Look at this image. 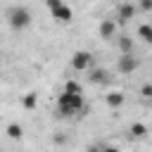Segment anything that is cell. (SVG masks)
Masks as SVG:
<instances>
[{"mask_svg":"<svg viewBox=\"0 0 152 152\" xmlns=\"http://www.w3.org/2000/svg\"><path fill=\"white\" fill-rule=\"evenodd\" d=\"M57 112H59V116H74V114L86 112L83 95H71V93L62 90L59 97H57Z\"/></svg>","mask_w":152,"mask_h":152,"instance_id":"cell-1","label":"cell"},{"mask_svg":"<svg viewBox=\"0 0 152 152\" xmlns=\"http://www.w3.org/2000/svg\"><path fill=\"white\" fill-rule=\"evenodd\" d=\"M7 24L14 31H24V28L31 26V12L26 7H21V5H14V7L7 10Z\"/></svg>","mask_w":152,"mask_h":152,"instance_id":"cell-2","label":"cell"},{"mask_svg":"<svg viewBox=\"0 0 152 152\" xmlns=\"http://www.w3.org/2000/svg\"><path fill=\"white\" fill-rule=\"evenodd\" d=\"M140 66V59L133 57V52H121V57L116 59V71L119 74H133Z\"/></svg>","mask_w":152,"mask_h":152,"instance_id":"cell-3","label":"cell"},{"mask_svg":"<svg viewBox=\"0 0 152 152\" xmlns=\"http://www.w3.org/2000/svg\"><path fill=\"white\" fill-rule=\"evenodd\" d=\"M71 66H74L76 71L90 69V66H93V55H90L88 50H76V52L71 55Z\"/></svg>","mask_w":152,"mask_h":152,"instance_id":"cell-4","label":"cell"},{"mask_svg":"<svg viewBox=\"0 0 152 152\" xmlns=\"http://www.w3.org/2000/svg\"><path fill=\"white\" fill-rule=\"evenodd\" d=\"M50 14H52V19L55 21H59V24H69L71 19H74V12H71V7L69 5H57V7H52L50 10Z\"/></svg>","mask_w":152,"mask_h":152,"instance_id":"cell-5","label":"cell"},{"mask_svg":"<svg viewBox=\"0 0 152 152\" xmlns=\"http://www.w3.org/2000/svg\"><path fill=\"white\" fill-rule=\"evenodd\" d=\"M133 17H135V5H133V2H121L119 10H116V19H119L121 24H126V21H131Z\"/></svg>","mask_w":152,"mask_h":152,"instance_id":"cell-6","label":"cell"},{"mask_svg":"<svg viewBox=\"0 0 152 152\" xmlns=\"http://www.w3.org/2000/svg\"><path fill=\"white\" fill-rule=\"evenodd\" d=\"M114 36H116V21L114 19H102V24H100V38L112 40Z\"/></svg>","mask_w":152,"mask_h":152,"instance_id":"cell-7","label":"cell"},{"mask_svg":"<svg viewBox=\"0 0 152 152\" xmlns=\"http://www.w3.org/2000/svg\"><path fill=\"white\" fill-rule=\"evenodd\" d=\"M124 93L121 90H112V93H107V97H104V102H107V107H112V109H119L121 104H124Z\"/></svg>","mask_w":152,"mask_h":152,"instance_id":"cell-8","label":"cell"},{"mask_svg":"<svg viewBox=\"0 0 152 152\" xmlns=\"http://www.w3.org/2000/svg\"><path fill=\"white\" fill-rule=\"evenodd\" d=\"M109 74L104 69H90V83H107Z\"/></svg>","mask_w":152,"mask_h":152,"instance_id":"cell-9","label":"cell"},{"mask_svg":"<svg viewBox=\"0 0 152 152\" xmlns=\"http://www.w3.org/2000/svg\"><path fill=\"white\" fill-rule=\"evenodd\" d=\"M138 36L142 43H152V26L150 24H140L138 26Z\"/></svg>","mask_w":152,"mask_h":152,"instance_id":"cell-10","label":"cell"},{"mask_svg":"<svg viewBox=\"0 0 152 152\" xmlns=\"http://www.w3.org/2000/svg\"><path fill=\"white\" fill-rule=\"evenodd\" d=\"M64 93H71V95H83V88H81V83H78V81L69 78V81L64 83Z\"/></svg>","mask_w":152,"mask_h":152,"instance_id":"cell-11","label":"cell"},{"mask_svg":"<svg viewBox=\"0 0 152 152\" xmlns=\"http://www.w3.org/2000/svg\"><path fill=\"white\" fill-rule=\"evenodd\" d=\"M145 135H147V126L145 124H140V121L131 124V138H145Z\"/></svg>","mask_w":152,"mask_h":152,"instance_id":"cell-12","label":"cell"},{"mask_svg":"<svg viewBox=\"0 0 152 152\" xmlns=\"http://www.w3.org/2000/svg\"><path fill=\"white\" fill-rule=\"evenodd\" d=\"M119 50L121 52H133V38L131 36H119Z\"/></svg>","mask_w":152,"mask_h":152,"instance_id":"cell-13","label":"cell"},{"mask_svg":"<svg viewBox=\"0 0 152 152\" xmlns=\"http://www.w3.org/2000/svg\"><path fill=\"white\" fill-rule=\"evenodd\" d=\"M24 135V128H21V124H10L7 126V138H12V140H19Z\"/></svg>","mask_w":152,"mask_h":152,"instance_id":"cell-14","label":"cell"},{"mask_svg":"<svg viewBox=\"0 0 152 152\" xmlns=\"http://www.w3.org/2000/svg\"><path fill=\"white\" fill-rule=\"evenodd\" d=\"M21 104H24V109H36V104H38V95H36V93H26Z\"/></svg>","mask_w":152,"mask_h":152,"instance_id":"cell-15","label":"cell"},{"mask_svg":"<svg viewBox=\"0 0 152 152\" xmlns=\"http://www.w3.org/2000/svg\"><path fill=\"white\" fill-rule=\"evenodd\" d=\"M140 95H142L145 100H150V97H152V86H150V83H145V86H142V90H140Z\"/></svg>","mask_w":152,"mask_h":152,"instance_id":"cell-16","label":"cell"},{"mask_svg":"<svg viewBox=\"0 0 152 152\" xmlns=\"http://www.w3.org/2000/svg\"><path fill=\"white\" fill-rule=\"evenodd\" d=\"M140 7H142L145 12H150V10H152V0H140Z\"/></svg>","mask_w":152,"mask_h":152,"instance_id":"cell-17","label":"cell"},{"mask_svg":"<svg viewBox=\"0 0 152 152\" xmlns=\"http://www.w3.org/2000/svg\"><path fill=\"white\" fill-rule=\"evenodd\" d=\"M45 5H48V10H52V7L62 5V0H45Z\"/></svg>","mask_w":152,"mask_h":152,"instance_id":"cell-18","label":"cell"},{"mask_svg":"<svg viewBox=\"0 0 152 152\" xmlns=\"http://www.w3.org/2000/svg\"><path fill=\"white\" fill-rule=\"evenodd\" d=\"M100 152H121V150H116V147H100Z\"/></svg>","mask_w":152,"mask_h":152,"instance_id":"cell-19","label":"cell"}]
</instances>
